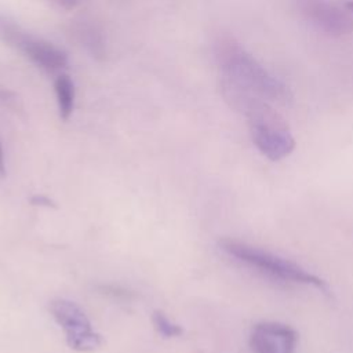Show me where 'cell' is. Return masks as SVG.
<instances>
[{"label":"cell","instance_id":"1","mask_svg":"<svg viewBox=\"0 0 353 353\" xmlns=\"http://www.w3.org/2000/svg\"><path fill=\"white\" fill-rule=\"evenodd\" d=\"M229 101L245 114L251 139L265 157L279 161L294 152L295 138L287 121L269 102L247 95L233 97Z\"/></svg>","mask_w":353,"mask_h":353},{"label":"cell","instance_id":"2","mask_svg":"<svg viewBox=\"0 0 353 353\" xmlns=\"http://www.w3.org/2000/svg\"><path fill=\"white\" fill-rule=\"evenodd\" d=\"M225 77L228 99L237 95H248L266 102L287 103L292 98L288 87L241 50L229 54L225 62Z\"/></svg>","mask_w":353,"mask_h":353},{"label":"cell","instance_id":"3","mask_svg":"<svg viewBox=\"0 0 353 353\" xmlns=\"http://www.w3.org/2000/svg\"><path fill=\"white\" fill-rule=\"evenodd\" d=\"M218 244L229 256L273 279L287 283L313 285L323 291L328 290L325 281L319 276L310 273L295 262L281 258L263 248L234 239H222Z\"/></svg>","mask_w":353,"mask_h":353},{"label":"cell","instance_id":"4","mask_svg":"<svg viewBox=\"0 0 353 353\" xmlns=\"http://www.w3.org/2000/svg\"><path fill=\"white\" fill-rule=\"evenodd\" d=\"M50 313L54 320L62 327L66 335V342L76 352H92L102 345V336L92 330L84 310L74 302L63 298H57L50 302Z\"/></svg>","mask_w":353,"mask_h":353},{"label":"cell","instance_id":"5","mask_svg":"<svg viewBox=\"0 0 353 353\" xmlns=\"http://www.w3.org/2000/svg\"><path fill=\"white\" fill-rule=\"evenodd\" d=\"M296 331L283 323L262 321L254 325L250 335L252 353H295Z\"/></svg>","mask_w":353,"mask_h":353},{"label":"cell","instance_id":"6","mask_svg":"<svg viewBox=\"0 0 353 353\" xmlns=\"http://www.w3.org/2000/svg\"><path fill=\"white\" fill-rule=\"evenodd\" d=\"M298 7L314 26L328 34L341 36L353 32L352 15L327 0H298Z\"/></svg>","mask_w":353,"mask_h":353},{"label":"cell","instance_id":"7","mask_svg":"<svg viewBox=\"0 0 353 353\" xmlns=\"http://www.w3.org/2000/svg\"><path fill=\"white\" fill-rule=\"evenodd\" d=\"M11 40L36 65H39L46 70H50V72L58 70L68 63L66 54L48 41H44L41 39H37L25 33H18V32L11 33Z\"/></svg>","mask_w":353,"mask_h":353},{"label":"cell","instance_id":"8","mask_svg":"<svg viewBox=\"0 0 353 353\" xmlns=\"http://www.w3.org/2000/svg\"><path fill=\"white\" fill-rule=\"evenodd\" d=\"M54 90L57 95L59 117L62 120H68L74 106V83L69 74L61 73L54 81Z\"/></svg>","mask_w":353,"mask_h":353},{"label":"cell","instance_id":"9","mask_svg":"<svg viewBox=\"0 0 353 353\" xmlns=\"http://www.w3.org/2000/svg\"><path fill=\"white\" fill-rule=\"evenodd\" d=\"M152 323L154 330L164 338H175L182 335L183 330L176 323L171 321L164 312L154 310L152 314Z\"/></svg>","mask_w":353,"mask_h":353},{"label":"cell","instance_id":"10","mask_svg":"<svg viewBox=\"0 0 353 353\" xmlns=\"http://www.w3.org/2000/svg\"><path fill=\"white\" fill-rule=\"evenodd\" d=\"M97 290L102 294V295H106L112 299H116V301H123V302H130L135 298V294L119 284H110V283H106V284H98L97 285Z\"/></svg>","mask_w":353,"mask_h":353},{"label":"cell","instance_id":"11","mask_svg":"<svg viewBox=\"0 0 353 353\" xmlns=\"http://www.w3.org/2000/svg\"><path fill=\"white\" fill-rule=\"evenodd\" d=\"M30 203L33 205H40V207H51L55 208L57 204L55 201H52L50 197H47L46 194H34L30 197Z\"/></svg>","mask_w":353,"mask_h":353},{"label":"cell","instance_id":"12","mask_svg":"<svg viewBox=\"0 0 353 353\" xmlns=\"http://www.w3.org/2000/svg\"><path fill=\"white\" fill-rule=\"evenodd\" d=\"M6 175V163H4V153H3V146L0 142V179L4 178Z\"/></svg>","mask_w":353,"mask_h":353},{"label":"cell","instance_id":"13","mask_svg":"<svg viewBox=\"0 0 353 353\" xmlns=\"http://www.w3.org/2000/svg\"><path fill=\"white\" fill-rule=\"evenodd\" d=\"M345 6H346L347 11H349V12L353 15V1H347Z\"/></svg>","mask_w":353,"mask_h":353}]
</instances>
